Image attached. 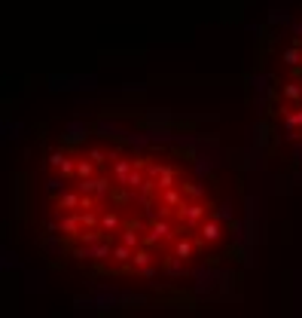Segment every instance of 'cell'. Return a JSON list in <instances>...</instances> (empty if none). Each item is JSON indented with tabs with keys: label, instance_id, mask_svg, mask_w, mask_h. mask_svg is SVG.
<instances>
[{
	"label": "cell",
	"instance_id": "obj_1",
	"mask_svg": "<svg viewBox=\"0 0 302 318\" xmlns=\"http://www.w3.org/2000/svg\"><path fill=\"white\" fill-rule=\"evenodd\" d=\"M25 187L43 263L110 309L217 303L257 263L250 162L202 117L76 113L43 138Z\"/></svg>",
	"mask_w": 302,
	"mask_h": 318
},
{
	"label": "cell",
	"instance_id": "obj_2",
	"mask_svg": "<svg viewBox=\"0 0 302 318\" xmlns=\"http://www.w3.org/2000/svg\"><path fill=\"white\" fill-rule=\"evenodd\" d=\"M250 95L263 162L302 184V0H290L263 21Z\"/></svg>",
	"mask_w": 302,
	"mask_h": 318
}]
</instances>
